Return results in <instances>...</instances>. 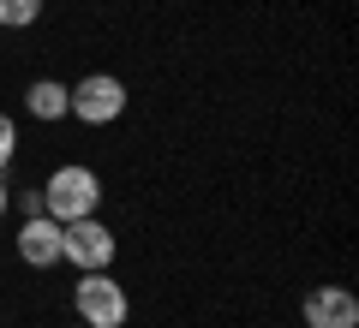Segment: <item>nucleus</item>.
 <instances>
[{
    "mask_svg": "<svg viewBox=\"0 0 359 328\" xmlns=\"http://www.w3.org/2000/svg\"><path fill=\"white\" fill-rule=\"evenodd\" d=\"M96 203H102V179L84 162H66L42 179V215H54V221H84V215H96Z\"/></svg>",
    "mask_w": 359,
    "mask_h": 328,
    "instance_id": "obj_1",
    "label": "nucleus"
},
{
    "mask_svg": "<svg viewBox=\"0 0 359 328\" xmlns=\"http://www.w3.org/2000/svg\"><path fill=\"white\" fill-rule=\"evenodd\" d=\"M72 311H78V322H90V328H126L132 299H126V287H120L108 269H90L72 287Z\"/></svg>",
    "mask_w": 359,
    "mask_h": 328,
    "instance_id": "obj_2",
    "label": "nucleus"
},
{
    "mask_svg": "<svg viewBox=\"0 0 359 328\" xmlns=\"http://www.w3.org/2000/svg\"><path fill=\"white\" fill-rule=\"evenodd\" d=\"M120 114H126V84L114 72H84L72 84V120H84V126H114Z\"/></svg>",
    "mask_w": 359,
    "mask_h": 328,
    "instance_id": "obj_3",
    "label": "nucleus"
},
{
    "mask_svg": "<svg viewBox=\"0 0 359 328\" xmlns=\"http://www.w3.org/2000/svg\"><path fill=\"white\" fill-rule=\"evenodd\" d=\"M60 263H72L78 275L108 269V263H114V233H108L96 215H84V221H60Z\"/></svg>",
    "mask_w": 359,
    "mask_h": 328,
    "instance_id": "obj_4",
    "label": "nucleus"
},
{
    "mask_svg": "<svg viewBox=\"0 0 359 328\" xmlns=\"http://www.w3.org/2000/svg\"><path fill=\"white\" fill-rule=\"evenodd\" d=\"M306 328H359V299L347 287H311L306 292Z\"/></svg>",
    "mask_w": 359,
    "mask_h": 328,
    "instance_id": "obj_5",
    "label": "nucleus"
},
{
    "mask_svg": "<svg viewBox=\"0 0 359 328\" xmlns=\"http://www.w3.org/2000/svg\"><path fill=\"white\" fill-rule=\"evenodd\" d=\"M18 257L30 269H54L60 263V221L54 215H25V227H18Z\"/></svg>",
    "mask_w": 359,
    "mask_h": 328,
    "instance_id": "obj_6",
    "label": "nucleus"
},
{
    "mask_svg": "<svg viewBox=\"0 0 359 328\" xmlns=\"http://www.w3.org/2000/svg\"><path fill=\"white\" fill-rule=\"evenodd\" d=\"M25 108L42 120V126H54V120L72 114V84H60V78H36V84L25 90Z\"/></svg>",
    "mask_w": 359,
    "mask_h": 328,
    "instance_id": "obj_7",
    "label": "nucleus"
},
{
    "mask_svg": "<svg viewBox=\"0 0 359 328\" xmlns=\"http://www.w3.org/2000/svg\"><path fill=\"white\" fill-rule=\"evenodd\" d=\"M42 18V0H0V30H25Z\"/></svg>",
    "mask_w": 359,
    "mask_h": 328,
    "instance_id": "obj_8",
    "label": "nucleus"
},
{
    "mask_svg": "<svg viewBox=\"0 0 359 328\" xmlns=\"http://www.w3.org/2000/svg\"><path fill=\"white\" fill-rule=\"evenodd\" d=\"M13 155H18V120H13V114H0V173L13 167Z\"/></svg>",
    "mask_w": 359,
    "mask_h": 328,
    "instance_id": "obj_9",
    "label": "nucleus"
},
{
    "mask_svg": "<svg viewBox=\"0 0 359 328\" xmlns=\"http://www.w3.org/2000/svg\"><path fill=\"white\" fill-rule=\"evenodd\" d=\"M13 203H18L25 215H42V191H36V185H30V191H13Z\"/></svg>",
    "mask_w": 359,
    "mask_h": 328,
    "instance_id": "obj_10",
    "label": "nucleus"
},
{
    "mask_svg": "<svg viewBox=\"0 0 359 328\" xmlns=\"http://www.w3.org/2000/svg\"><path fill=\"white\" fill-rule=\"evenodd\" d=\"M6 209H13V185H6V173H0V221H6Z\"/></svg>",
    "mask_w": 359,
    "mask_h": 328,
    "instance_id": "obj_11",
    "label": "nucleus"
},
{
    "mask_svg": "<svg viewBox=\"0 0 359 328\" xmlns=\"http://www.w3.org/2000/svg\"><path fill=\"white\" fill-rule=\"evenodd\" d=\"M72 328H90V322H72Z\"/></svg>",
    "mask_w": 359,
    "mask_h": 328,
    "instance_id": "obj_12",
    "label": "nucleus"
}]
</instances>
